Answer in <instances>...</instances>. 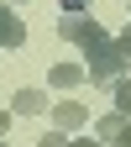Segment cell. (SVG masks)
Wrapping results in <instances>:
<instances>
[{
	"instance_id": "3",
	"label": "cell",
	"mask_w": 131,
	"mask_h": 147,
	"mask_svg": "<svg viewBox=\"0 0 131 147\" xmlns=\"http://www.w3.org/2000/svg\"><path fill=\"white\" fill-rule=\"evenodd\" d=\"M52 126H58V131H84V105L79 100H58V105H52Z\"/></svg>"
},
{
	"instance_id": "14",
	"label": "cell",
	"mask_w": 131,
	"mask_h": 147,
	"mask_svg": "<svg viewBox=\"0 0 131 147\" xmlns=\"http://www.w3.org/2000/svg\"><path fill=\"white\" fill-rule=\"evenodd\" d=\"M0 147H11V142H5V137H0Z\"/></svg>"
},
{
	"instance_id": "13",
	"label": "cell",
	"mask_w": 131,
	"mask_h": 147,
	"mask_svg": "<svg viewBox=\"0 0 131 147\" xmlns=\"http://www.w3.org/2000/svg\"><path fill=\"white\" fill-rule=\"evenodd\" d=\"M11 131V110H0V137H5Z\"/></svg>"
},
{
	"instance_id": "12",
	"label": "cell",
	"mask_w": 131,
	"mask_h": 147,
	"mask_svg": "<svg viewBox=\"0 0 131 147\" xmlns=\"http://www.w3.org/2000/svg\"><path fill=\"white\" fill-rule=\"evenodd\" d=\"M63 11H89V0H58Z\"/></svg>"
},
{
	"instance_id": "9",
	"label": "cell",
	"mask_w": 131,
	"mask_h": 147,
	"mask_svg": "<svg viewBox=\"0 0 131 147\" xmlns=\"http://www.w3.org/2000/svg\"><path fill=\"white\" fill-rule=\"evenodd\" d=\"M110 42H116V53H121V58H126V63H131V26H126V32H121V37H110Z\"/></svg>"
},
{
	"instance_id": "2",
	"label": "cell",
	"mask_w": 131,
	"mask_h": 147,
	"mask_svg": "<svg viewBox=\"0 0 131 147\" xmlns=\"http://www.w3.org/2000/svg\"><path fill=\"white\" fill-rule=\"evenodd\" d=\"M84 58H89L84 68H89V79H95V84H116V79H121V68H131L121 53H116V42H100V47H89Z\"/></svg>"
},
{
	"instance_id": "15",
	"label": "cell",
	"mask_w": 131,
	"mask_h": 147,
	"mask_svg": "<svg viewBox=\"0 0 131 147\" xmlns=\"http://www.w3.org/2000/svg\"><path fill=\"white\" fill-rule=\"evenodd\" d=\"M126 5H131V0H126Z\"/></svg>"
},
{
	"instance_id": "4",
	"label": "cell",
	"mask_w": 131,
	"mask_h": 147,
	"mask_svg": "<svg viewBox=\"0 0 131 147\" xmlns=\"http://www.w3.org/2000/svg\"><path fill=\"white\" fill-rule=\"evenodd\" d=\"M21 42H26V26H21V16H16L11 5H0V47L11 53V47H21Z\"/></svg>"
},
{
	"instance_id": "6",
	"label": "cell",
	"mask_w": 131,
	"mask_h": 147,
	"mask_svg": "<svg viewBox=\"0 0 131 147\" xmlns=\"http://www.w3.org/2000/svg\"><path fill=\"white\" fill-rule=\"evenodd\" d=\"M42 110H47V105H42V89L26 84V89H16V95H11V116H42Z\"/></svg>"
},
{
	"instance_id": "7",
	"label": "cell",
	"mask_w": 131,
	"mask_h": 147,
	"mask_svg": "<svg viewBox=\"0 0 131 147\" xmlns=\"http://www.w3.org/2000/svg\"><path fill=\"white\" fill-rule=\"evenodd\" d=\"M79 79H84V68H79V63H52V74H47V84H52V89H73Z\"/></svg>"
},
{
	"instance_id": "1",
	"label": "cell",
	"mask_w": 131,
	"mask_h": 147,
	"mask_svg": "<svg viewBox=\"0 0 131 147\" xmlns=\"http://www.w3.org/2000/svg\"><path fill=\"white\" fill-rule=\"evenodd\" d=\"M58 37H63V42H79L84 53H89V47H100V42H110V37H105V26H100L89 11H63Z\"/></svg>"
},
{
	"instance_id": "5",
	"label": "cell",
	"mask_w": 131,
	"mask_h": 147,
	"mask_svg": "<svg viewBox=\"0 0 131 147\" xmlns=\"http://www.w3.org/2000/svg\"><path fill=\"white\" fill-rule=\"evenodd\" d=\"M126 110H110V116H100V126H95V137L100 142H110V147H121V137H126Z\"/></svg>"
},
{
	"instance_id": "10",
	"label": "cell",
	"mask_w": 131,
	"mask_h": 147,
	"mask_svg": "<svg viewBox=\"0 0 131 147\" xmlns=\"http://www.w3.org/2000/svg\"><path fill=\"white\" fill-rule=\"evenodd\" d=\"M37 147H68V131H58V126H52V131H47L42 142H37Z\"/></svg>"
},
{
	"instance_id": "8",
	"label": "cell",
	"mask_w": 131,
	"mask_h": 147,
	"mask_svg": "<svg viewBox=\"0 0 131 147\" xmlns=\"http://www.w3.org/2000/svg\"><path fill=\"white\" fill-rule=\"evenodd\" d=\"M110 95H116V110H126V116H131V74L110 84Z\"/></svg>"
},
{
	"instance_id": "11",
	"label": "cell",
	"mask_w": 131,
	"mask_h": 147,
	"mask_svg": "<svg viewBox=\"0 0 131 147\" xmlns=\"http://www.w3.org/2000/svg\"><path fill=\"white\" fill-rule=\"evenodd\" d=\"M68 147H105V142H100V137H73Z\"/></svg>"
}]
</instances>
